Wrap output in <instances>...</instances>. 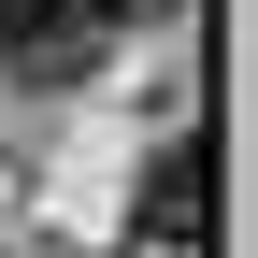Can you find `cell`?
<instances>
[{
    "label": "cell",
    "instance_id": "2",
    "mask_svg": "<svg viewBox=\"0 0 258 258\" xmlns=\"http://www.w3.org/2000/svg\"><path fill=\"white\" fill-rule=\"evenodd\" d=\"M129 230H144V244H186V230H201V144H158V158H144Z\"/></svg>",
    "mask_w": 258,
    "mask_h": 258
},
{
    "label": "cell",
    "instance_id": "1",
    "mask_svg": "<svg viewBox=\"0 0 258 258\" xmlns=\"http://www.w3.org/2000/svg\"><path fill=\"white\" fill-rule=\"evenodd\" d=\"M158 15L172 0H0V57L29 86H72V72H101L129 29H158Z\"/></svg>",
    "mask_w": 258,
    "mask_h": 258
}]
</instances>
